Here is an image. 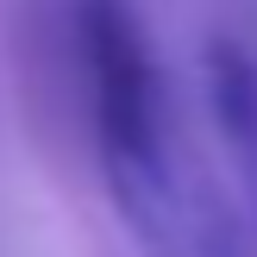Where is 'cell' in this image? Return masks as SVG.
<instances>
[{"mask_svg":"<svg viewBox=\"0 0 257 257\" xmlns=\"http://www.w3.org/2000/svg\"><path fill=\"white\" fill-rule=\"evenodd\" d=\"M94 151L113 213L145 257H257V220L176 125V107L125 132H100Z\"/></svg>","mask_w":257,"mask_h":257,"instance_id":"1","label":"cell"},{"mask_svg":"<svg viewBox=\"0 0 257 257\" xmlns=\"http://www.w3.org/2000/svg\"><path fill=\"white\" fill-rule=\"evenodd\" d=\"M69 44H75V63H82L94 138L145 125L176 107L132 0H69Z\"/></svg>","mask_w":257,"mask_h":257,"instance_id":"2","label":"cell"},{"mask_svg":"<svg viewBox=\"0 0 257 257\" xmlns=\"http://www.w3.org/2000/svg\"><path fill=\"white\" fill-rule=\"evenodd\" d=\"M207 107H213L226 151H232L238 182H245V195L257 207V57L232 38L207 44Z\"/></svg>","mask_w":257,"mask_h":257,"instance_id":"3","label":"cell"}]
</instances>
